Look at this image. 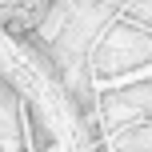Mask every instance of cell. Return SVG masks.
<instances>
[{
  "mask_svg": "<svg viewBox=\"0 0 152 152\" xmlns=\"http://www.w3.org/2000/svg\"><path fill=\"white\" fill-rule=\"evenodd\" d=\"M52 0H0V28L12 36H32L48 20Z\"/></svg>",
  "mask_w": 152,
  "mask_h": 152,
  "instance_id": "6da1fadb",
  "label": "cell"
}]
</instances>
